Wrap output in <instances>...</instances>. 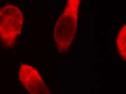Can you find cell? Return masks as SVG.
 Returning <instances> with one entry per match:
<instances>
[{
	"label": "cell",
	"instance_id": "1",
	"mask_svg": "<svg viewBox=\"0 0 126 94\" xmlns=\"http://www.w3.org/2000/svg\"><path fill=\"white\" fill-rule=\"evenodd\" d=\"M82 0H67L63 12L54 24L53 37L59 53L68 52L77 33Z\"/></svg>",
	"mask_w": 126,
	"mask_h": 94
},
{
	"label": "cell",
	"instance_id": "2",
	"mask_svg": "<svg viewBox=\"0 0 126 94\" xmlns=\"http://www.w3.org/2000/svg\"><path fill=\"white\" fill-rule=\"evenodd\" d=\"M24 17L17 7L7 4L0 8V41L7 48L16 43L21 33Z\"/></svg>",
	"mask_w": 126,
	"mask_h": 94
},
{
	"label": "cell",
	"instance_id": "3",
	"mask_svg": "<svg viewBox=\"0 0 126 94\" xmlns=\"http://www.w3.org/2000/svg\"><path fill=\"white\" fill-rule=\"evenodd\" d=\"M18 75L21 84L29 94H52L40 72L34 66L21 64Z\"/></svg>",
	"mask_w": 126,
	"mask_h": 94
},
{
	"label": "cell",
	"instance_id": "4",
	"mask_svg": "<svg viewBox=\"0 0 126 94\" xmlns=\"http://www.w3.org/2000/svg\"><path fill=\"white\" fill-rule=\"evenodd\" d=\"M116 48L121 59L126 60V24L121 28L116 36Z\"/></svg>",
	"mask_w": 126,
	"mask_h": 94
}]
</instances>
